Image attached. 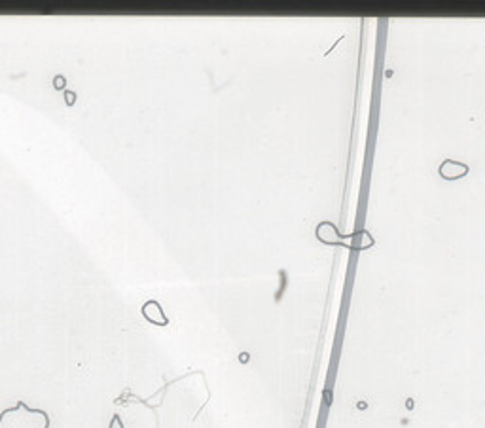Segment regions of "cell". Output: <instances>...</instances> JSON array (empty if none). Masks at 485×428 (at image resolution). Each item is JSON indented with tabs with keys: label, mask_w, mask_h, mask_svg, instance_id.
Listing matches in <instances>:
<instances>
[{
	"label": "cell",
	"mask_w": 485,
	"mask_h": 428,
	"mask_svg": "<svg viewBox=\"0 0 485 428\" xmlns=\"http://www.w3.org/2000/svg\"><path fill=\"white\" fill-rule=\"evenodd\" d=\"M52 419L44 409L27 405L23 400L0 413V428H50Z\"/></svg>",
	"instance_id": "1"
},
{
	"label": "cell",
	"mask_w": 485,
	"mask_h": 428,
	"mask_svg": "<svg viewBox=\"0 0 485 428\" xmlns=\"http://www.w3.org/2000/svg\"><path fill=\"white\" fill-rule=\"evenodd\" d=\"M141 313H143V317L146 321L150 324H154V326H167L169 324V319H167L165 311L161 307V303L156 301V299H148L143 305V309H141Z\"/></svg>",
	"instance_id": "2"
},
{
	"label": "cell",
	"mask_w": 485,
	"mask_h": 428,
	"mask_svg": "<svg viewBox=\"0 0 485 428\" xmlns=\"http://www.w3.org/2000/svg\"><path fill=\"white\" fill-rule=\"evenodd\" d=\"M466 174H468V165H464L460 161L446 160L442 161V165H440V176L444 180H459Z\"/></svg>",
	"instance_id": "3"
},
{
	"label": "cell",
	"mask_w": 485,
	"mask_h": 428,
	"mask_svg": "<svg viewBox=\"0 0 485 428\" xmlns=\"http://www.w3.org/2000/svg\"><path fill=\"white\" fill-rule=\"evenodd\" d=\"M65 85H66V78L63 74H57V76L53 78V87H55V89H65Z\"/></svg>",
	"instance_id": "4"
},
{
	"label": "cell",
	"mask_w": 485,
	"mask_h": 428,
	"mask_svg": "<svg viewBox=\"0 0 485 428\" xmlns=\"http://www.w3.org/2000/svg\"><path fill=\"white\" fill-rule=\"evenodd\" d=\"M108 428H125V427H123V421H121V417H119L118 413L112 415V419H110V425H108Z\"/></svg>",
	"instance_id": "5"
},
{
	"label": "cell",
	"mask_w": 485,
	"mask_h": 428,
	"mask_svg": "<svg viewBox=\"0 0 485 428\" xmlns=\"http://www.w3.org/2000/svg\"><path fill=\"white\" fill-rule=\"evenodd\" d=\"M65 103H66V107H72V105L76 103V93H72V91H65Z\"/></svg>",
	"instance_id": "6"
}]
</instances>
